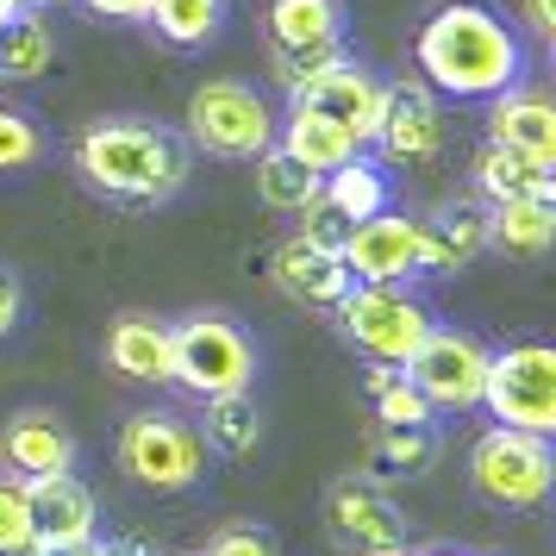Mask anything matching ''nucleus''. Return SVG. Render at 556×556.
I'll list each match as a JSON object with an SVG mask.
<instances>
[{
	"label": "nucleus",
	"mask_w": 556,
	"mask_h": 556,
	"mask_svg": "<svg viewBox=\"0 0 556 556\" xmlns=\"http://www.w3.org/2000/svg\"><path fill=\"white\" fill-rule=\"evenodd\" d=\"M419 76H426L431 94L444 101H494L506 88H519V70H526V51L506 20H494L488 7H469V0H451L438 7L419 31Z\"/></svg>",
	"instance_id": "nucleus-1"
},
{
	"label": "nucleus",
	"mask_w": 556,
	"mask_h": 556,
	"mask_svg": "<svg viewBox=\"0 0 556 556\" xmlns=\"http://www.w3.org/2000/svg\"><path fill=\"white\" fill-rule=\"evenodd\" d=\"M194 156L176 131L151 126V119H94L76 138V176L126 206H163L188 188Z\"/></svg>",
	"instance_id": "nucleus-2"
},
{
	"label": "nucleus",
	"mask_w": 556,
	"mask_h": 556,
	"mask_svg": "<svg viewBox=\"0 0 556 556\" xmlns=\"http://www.w3.org/2000/svg\"><path fill=\"white\" fill-rule=\"evenodd\" d=\"M469 488L501 513H538L556 488V451L551 438H531L513 426H488L469 444Z\"/></svg>",
	"instance_id": "nucleus-3"
},
{
	"label": "nucleus",
	"mask_w": 556,
	"mask_h": 556,
	"mask_svg": "<svg viewBox=\"0 0 556 556\" xmlns=\"http://www.w3.org/2000/svg\"><path fill=\"white\" fill-rule=\"evenodd\" d=\"M169 356H176V381L188 394H251L256 381V344L251 331L226 319V313H188L169 326Z\"/></svg>",
	"instance_id": "nucleus-4"
},
{
	"label": "nucleus",
	"mask_w": 556,
	"mask_h": 556,
	"mask_svg": "<svg viewBox=\"0 0 556 556\" xmlns=\"http://www.w3.org/2000/svg\"><path fill=\"white\" fill-rule=\"evenodd\" d=\"M188 144L226 163H251L276 144V106L238 76L201 81L188 94Z\"/></svg>",
	"instance_id": "nucleus-5"
},
{
	"label": "nucleus",
	"mask_w": 556,
	"mask_h": 556,
	"mask_svg": "<svg viewBox=\"0 0 556 556\" xmlns=\"http://www.w3.org/2000/svg\"><path fill=\"white\" fill-rule=\"evenodd\" d=\"M331 313H338L344 338L369 363H394V369L419 351V338L431 331V313L419 306V294L406 281H351Z\"/></svg>",
	"instance_id": "nucleus-6"
},
{
	"label": "nucleus",
	"mask_w": 556,
	"mask_h": 556,
	"mask_svg": "<svg viewBox=\"0 0 556 556\" xmlns=\"http://www.w3.org/2000/svg\"><path fill=\"white\" fill-rule=\"evenodd\" d=\"M119 469L151 494H188L206 481V438L176 413H131L119 431Z\"/></svg>",
	"instance_id": "nucleus-7"
},
{
	"label": "nucleus",
	"mask_w": 556,
	"mask_h": 556,
	"mask_svg": "<svg viewBox=\"0 0 556 556\" xmlns=\"http://www.w3.org/2000/svg\"><path fill=\"white\" fill-rule=\"evenodd\" d=\"M481 406L494 413V426L556 438V351L551 344H506L488 356V388Z\"/></svg>",
	"instance_id": "nucleus-8"
},
{
	"label": "nucleus",
	"mask_w": 556,
	"mask_h": 556,
	"mask_svg": "<svg viewBox=\"0 0 556 556\" xmlns=\"http://www.w3.org/2000/svg\"><path fill=\"white\" fill-rule=\"evenodd\" d=\"M488 344L476 331H456V326H431L419 338V351L401 363V376L426 394L431 413H469L481 406V388H488Z\"/></svg>",
	"instance_id": "nucleus-9"
},
{
	"label": "nucleus",
	"mask_w": 556,
	"mask_h": 556,
	"mask_svg": "<svg viewBox=\"0 0 556 556\" xmlns=\"http://www.w3.org/2000/svg\"><path fill=\"white\" fill-rule=\"evenodd\" d=\"M76 469V431L56 419L51 406H20L0 426V476L13 481H45Z\"/></svg>",
	"instance_id": "nucleus-10"
},
{
	"label": "nucleus",
	"mask_w": 556,
	"mask_h": 556,
	"mask_svg": "<svg viewBox=\"0 0 556 556\" xmlns=\"http://www.w3.org/2000/svg\"><path fill=\"white\" fill-rule=\"evenodd\" d=\"M338 263L351 269V281H413L419 276V219L388 213V206L356 219Z\"/></svg>",
	"instance_id": "nucleus-11"
},
{
	"label": "nucleus",
	"mask_w": 556,
	"mask_h": 556,
	"mask_svg": "<svg viewBox=\"0 0 556 556\" xmlns=\"http://www.w3.org/2000/svg\"><path fill=\"white\" fill-rule=\"evenodd\" d=\"M388 94V113H381V151L394 163H431L444 156V138H451V119H444V101L431 94L426 81H381Z\"/></svg>",
	"instance_id": "nucleus-12"
},
{
	"label": "nucleus",
	"mask_w": 556,
	"mask_h": 556,
	"mask_svg": "<svg viewBox=\"0 0 556 556\" xmlns=\"http://www.w3.org/2000/svg\"><path fill=\"white\" fill-rule=\"evenodd\" d=\"M326 526L331 538L344 544V551L356 556H376V551H406V526H401V513L388 506V494H376L369 481H331V494H326Z\"/></svg>",
	"instance_id": "nucleus-13"
},
{
	"label": "nucleus",
	"mask_w": 556,
	"mask_h": 556,
	"mask_svg": "<svg viewBox=\"0 0 556 556\" xmlns=\"http://www.w3.org/2000/svg\"><path fill=\"white\" fill-rule=\"evenodd\" d=\"M26 501H31V538H38V551H76L88 538H101V506L76 481V469L70 476L26 481Z\"/></svg>",
	"instance_id": "nucleus-14"
},
{
	"label": "nucleus",
	"mask_w": 556,
	"mask_h": 556,
	"mask_svg": "<svg viewBox=\"0 0 556 556\" xmlns=\"http://www.w3.org/2000/svg\"><path fill=\"white\" fill-rule=\"evenodd\" d=\"M294 101L326 106L331 119H344V131L356 138V151L381 138V113H388V94H381V81L369 76V70H356V63H331L326 76H313L301 94H294Z\"/></svg>",
	"instance_id": "nucleus-15"
},
{
	"label": "nucleus",
	"mask_w": 556,
	"mask_h": 556,
	"mask_svg": "<svg viewBox=\"0 0 556 556\" xmlns=\"http://www.w3.org/2000/svg\"><path fill=\"white\" fill-rule=\"evenodd\" d=\"M488 144L519 151V156H531V163H551L556 169V106H551V94H538V88H506V94H494V106H488Z\"/></svg>",
	"instance_id": "nucleus-16"
},
{
	"label": "nucleus",
	"mask_w": 556,
	"mask_h": 556,
	"mask_svg": "<svg viewBox=\"0 0 556 556\" xmlns=\"http://www.w3.org/2000/svg\"><path fill=\"white\" fill-rule=\"evenodd\" d=\"M269 281H276L281 294L294 306H313V313H331V306L344 301V288H351V269L338 263L331 251L319 244H306V238H288L276 256H269Z\"/></svg>",
	"instance_id": "nucleus-17"
},
{
	"label": "nucleus",
	"mask_w": 556,
	"mask_h": 556,
	"mask_svg": "<svg viewBox=\"0 0 556 556\" xmlns=\"http://www.w3.org/2000/svg\"><path fill=\"white\" fill-rule=\"evenodd\" d=\"M106 369L144 388H169L176 381V356H169V326L151 313H119L106 326Z\"/></svg>",
	"instance_id": "nucleus-18"
},
{
	"label": "nucleus",
	"mask_w": 556,
	"mask_h": 556,
	"mask_svg": "<svg viewBox=\"0 0 556 556\" xmlns=\"http://www.w3.org/2000/svg\"><path fill=\"white\" fill-rule=\"evenodd\" d=\"M276 151H288L301 169H313V176H331V169H344L356 156V138L344 131V119H331L326 106L294 101V113L276 119Z\"/></svg>",
	"instance_id": "nucleus-19"
},
{
	"label": "nucleus",
	"mask_w": 556,
	"mask_h": 556,
	"mask_svg": "<svg viewBox=\"0 0 556 556\" xmlns=\"http://www.w3.org/2000/svg\"><path fill=\"white\" fill-rule=\"evenodd\" d=\"M488 251V206H438L419 219V269H463Z\"/></svg>",
	"instance_id": "nucleus-20"
},
{
	"label": "nucleus",
	"mask_w": 556,
	"mask_h": 556,
	"mask_svg": "<svg viewBox=\"0 0 556 556\" xmlns=\"http://www.w3.org/2000/svg\"><path fill=\"white\" fill-rule=\"evenodd\" d=\"M476 188L488 194V206L501 201H556V169L551 163H531L519 151H501V144H488L476 163Z\"/></svg>",
	"instance_id": "nucleus-21"
},
{
	"label": "nucleus",
	"mask_w": 556,
	"mask_h": 556,
	"mask_svg": "<svg viewBox=\"0 0 556 556\" xmlns=\"http://www.w3.org/2000/svg\"><path fill=\"white\" fill-rule=\"evenodd\" d=\"M488 244L506 251V256H519V263L544 256L556 244L551 201H501V206H488Z\"/></svg>",
	"instance_id": "nucleus-22"
},
{
	"label": "nucleus",
	"mask_w": 556,
	"mask_h": 556,
	"mask_svg": "<svg viewBox=\"0 0 556 556\" xmlns=\"http://www.w3.org/2000/svg\"><path fill=\"white\" fill-rule=\"evenodd\" d=\"M344 38V0H269V51Z\"/></svg>",
	"instance_id": "nucleus-23"
},
{
	"label": "nucleus",
	"mask_w": 556,
	"mask_h": 556,
	"mask_svg": "<svg viewBox=\"0 0 556 556\" xmlns=\"http://www.w3.org/2000/svg\"><path fill=\"white\" fill-rule=\"evenodd\" d=\"M51 63H56L51 26H45L31 7H20V13L0 26V81H38V76H51Z\"/></svg>",
	"instance_id": "nucleus-24"
},
{
	"label": "nucleus",
	"mask_w": 556,
	"mask_h": 556,
	"mask_svg": "<svg viewBox=\"0 0 556 556\" xmlns=\"http://www.w3.org/2000/svg\"><path fill=\"white\" fill-rule=\"evenodd\" d=\"M438 463V431L431 426H381L376 431V451H369V469L388 481H419L431 476Z\"/></svg>",
	"instance_id": "nucleus-25"
},
{
	"label": "nucleus",
	"mask_w": 556,
	"mask_h": 556,
	"mask_svg": "<svg viewBox=\"0 0 556 556\" xmlns=\"http://www.w3.org/2000/svg\"><path fill=\"white\" fill-rule=\"evenodd\" d=\"M151 26L176 51H201L226 31V0H151Z\"/></svg>",
	"instance_id": "nucleus-26"
},
{
	"label": "nucleus",
	"mask_w": 556,
	"mask_h": 556,
	"mask_svg": "<svg viewBox=\"0 0 556 556\" xmlns=\"http://www.w3.org/2000/svg\"><path fill=\"white\" fill-rule=\"evenodd\" d=\"M201 438H206V451H219V456H251L263 444V406L251 394H213Z\"/></svg>",
	"instance_id": "nucleus-27"
},
{
	"label": "nucleus",
	"mask_w": 556,
	"mask_h": 556,
	"mask_svg": "<svg viewBox=\"0 0 556 556\" xmlns=\"http://www.w3.org/2000/svg\"><path fill=\"white\" fill-rule=\"evenodd\" d=\"M251 163H256V194H263V206H276V213H301V206L319 194V176L301 169V163L288 151H276V144L263 156H251Z\"/></svg>",
	"instance_id": "nucleus-28"
},
{
	"label": "nucleus",
	"mask_w": 556,
	"mask_h": 556,
	"mask_svg": "<svg viewBox=\"0 0 556 556\" xmlns=\"http://www.w3.org/2000/svg\"><path fill=\"white\" fill-rule=\"evenodd\" d=\"M319 194H326L331 206H344L351 219H369V213H381V206H388V176H381L369 156H351L344 169L319 176Z\"/></svg>",
	"instance_id": "nucleus-29"
},
{
	"label": "nucleus",
	"mask_w": 556,
	"mask_h": 556,
	"mask_svg": "<svg viewBox=\"0 0 556 556\" xmlns=\"http://www.w3.org/2000/svg\"><path fill=\"white\" fill-rule=\"evenodd\" d=\"M38 156H45V126L13 113V106H0V176H20Z\"/></svg>",
	"instance_id": "nucleus-30"
},
{
	"label": "nucleus",
	"mask_w": 556,
	"mask_h": 556,
	"mask_svg": "<svg viewBox=\"0 0 556 556\" xmlns=\"http://www.w3.org/2000/svg\"><path fill=\"white\" fill-rule=\"evenodd\" d=\"M38 538H31V501H26V481L0 476V556H31Z\"/></svg>",
	"instance_id": "nucleus-31"
},
{
	"label": "nucleus",
	"mask_w": 556,
	"mask_h": 556,
	"mask_svg": "<svg viewBox=\"0 0 556 556\" xmlns=\"http://www.w3.org/2000/svg\"><path fill=\"white\" fill-rule=\"evenodd\" d=\"M351 213H344V206H331L326 194H313V201L301 206V231H294V238H306V244H319V251H344V238H351Z\"/></svg>",
	"instance_id": "nucleus-32"
},
{
	"label": "nucleus",
	"mask_w": 556,
	"mask_h": 556,
	"mask_svg": "<svg viewBox=\"0 0 556 556\" xmlns=\"http://www.w3.org/2000/svg\"><path fill=\"white\" fill-rule=\"evenodd\" d=\"M376 419H381V426H431L438 413L426 406V394H419L413 381L394 376L388 388H376Z\"/></svg>",
	"instance_id": "nucleus-33"
},
{
	"label": "nucleus",
	"mask_w": 556,
	"mask_h": 556,
	"mask_svg": "<svg viewBox=\"0 0 556 556\" xmlns=\"http://www.w3.org/2000/svg\"><path fill=\"white\" fill-rule=\"evenodd\" d=\"M206 556H281V544L263 526H219L206 538Z\"/></svg>",
	"instance_id": "nucleus-34"
},
{
	"label": "nucleus",
	"mask_w": 556,
	"mask_h": 556,
	"mask_svg": "<svg viewBox=\"0 0 556 556\" xmlns=\"http://www.w3.org/2000/svg\"><path fill=\"white\" fill-rule=\"evenodd\" d=\"M20 319H26V281H20V269L0 263V344L20 331Z\"/></svg>",
	"instance_id": "nucleus-35"
},
{
	"label": "nucleus",
	"mask_w": 556,
	"mask_h": 556,
	"mask_svg": "<svg viewBox=\"0 0 556 556\" xmlns=\"http://www.w3.org/2000/svg\"><path fill=\"white\" fill-rule=\"evenodd\" d=\"M526 26L538 45H556V0H526Z\"/></svg>",
	"instance_id": "nucleus-36"
},
{
	"label": "nucleus",
	"mask_w": 556,
	"mask_h": 556,
	"mask_svg": "<svg viewBox=\"0 0 556 556\" xmlns=\"http://www.w3.org/2000/svg\"><path fill=\"white\" fill-rule=\"evenodd\" d=\"M101 20H151V0H81Z\"/></svg>",
	"instance_id": "nucleus-37"
},
{
	"label": "nucleus",
	"mask_w": 556,
	"mask_h": 556,
	"mask_svg": "<svg viewBox=\"0 0 556 556\" xmlns=\"http://www.w3.org/2000/svg\"><path fill=\"white\" fill-rule=\"evenodd\" d=\"M31 556H131V551H119V544H101V538H88V544H76V551H31Z\"/></svg>",
	"instance_id": "nucleus-38"
},
{
	"label": "nucleus",
	"mask_w": 556,
	"mask_h": 556,
	"mask_svg": "<svg viewBox=\"0 0 556 556\" xmlns=\"http://www.w3.org/2000/svg\"><path fill=\"white\" fill-rule=\"evenodd\" d=\"M401 376V369H394V363H369V394H376V388H388V381Z\"/></svg>",
	"instance_id": "nucleus-39"
},
{
	"label": "nucleus",
	"mask_w": 556,
	"mask_h": 556,
	"mask_svg": "<svg viewBox=\"0 0 556 556\" xmlns=\"http://www.w3.org/2000/svg\"><path fill=\"white\" fill-rule=\"evenodd\" d=\"M413 556H463V551H451V544H426V551H413Z\"/></svg>",
	"instance_id": "nucleus-40"
},
{
	"label": "nucleus",
	"mask_w": 556,
	"mask_h": 556,
	"mask_svg": "<svg viewBox=\"0 0 556 556\" xmlns=\"http://www.w3.org/2000/svg\"><path fill=\"white\" fill-rule=\"evenodd\" d=\"M13 13H20V7H13V0H0V26H7V20H13Z\"/></svg>",
	"instance_id": "nucleus-41"
},
{
	"label": "nucleus",
	"mask_w": 556,
	"mask_h": 556,
	"mask_svg": "<svg viewBox=\"0 0 556 556\" xmlns=\"http://www.w3.org/2000/svg\"><path fill=\"white\" fill-rule=\"evenodd\" d=\"M376 556H406V551H376Z\"/></svg>",
	"instance_id": "nucleus-42"
},
{
	"label": "nucleus",
	"mask_w": 556,
	"mask_h": 556,
	"mask_svg": "<svg viewBox=\"0 0 556 556\" xmlns=\"http://www.w3.org/2000/svg\"><path fill=\"white\" fill-rule=\"evenodd\" d=\"M13 7H26V0H13Z\"/></svg>",
	"instance_id": "nucleus-43"
}]
</instances>
